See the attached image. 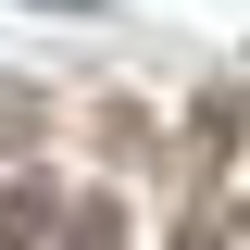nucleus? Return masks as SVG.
<instances>
[{
	"mask_svg": "<svg viewBox=\"0 0 250 250\" xmlns=\"http://www.w3.org/2000/svg\"><path fill=\"white\" fill-rule=\"evenodd\" d=\"M38 238H62V188L50 175H13L0 188V250H38Z\"/></svg>",
	"mask_w": 250,
	"mask_h": 250,
	"instance_id": "f257e3e1",
	"label": "nucleus"
},
{
	"mask_svg": "<svg viewBox=\"0 0 250 250\" xmlns=\"http://www.w3.org/2000/svg\"><path fill=\"white\" fill-rule=\"evenodd\" d=\"M62 250H125V213L113 200H75V213H62Z\"/></svg>",
	"mask_w": 250,
	"mask_h": 250,
	"instance_id": "f03ea898",
	"label": "nucleus"
},
{
	"mask_svg": "<svg viewBox=\"0 0 250 250\" xmlns=\"http://www.w3.org/2000/svg\"><path fill=\"white\" fill-rule=\"evenodd\" d=\"M38 138V88H0V150H25Z\"/></svg>",
	"mask_w": 250,
	"mask_h": 250,
	"instance_id": "7ed1b4c3",
	"label": "nucleus"
},
{
	"mask_svg": "<svg viewBox=\"0 0 250 250\" xmlns=\"http://www.w3.org/2000/svg\"><path fill=\"white\" fill-rule=\"evenodd\" d=\"M175 250H225V238H213V225H188V238H175Z\"/></svg>",
	"mask_w": 250,
	"mask_h": 250,
	"instance_id": "20e7f679",
	"label": "nucleus"
},
{
	"mask_svg": "<svg viewBox=\"0 0 250 250\" xmlns=\"http://www.w3.org/2000/svg\"><path fill=\"white\" fill-rule=\"evenodd\" d=\"M238 225H250V213H238Z\"/></svg>",
	"mask_w": 250,
	"mask_h": 250,
	"instance_id": "39448f33",
	"label": "nucleus"
}]
</instances>
